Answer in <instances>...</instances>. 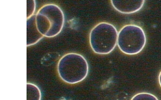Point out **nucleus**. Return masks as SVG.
<instances>
[{
  "label": "nucleus",
  "instance_id": "obj_4",
  "mask_svg": "<svg viewBox=\"0 0 161 100\" xmlns=\"http://www.w3.org/2000/svg\"><path fill=\"white\" fill-rule=\"evenodd\" d=\"M146 42L145 31L138 25H125L118 32V46L126 55H133L139 53L144 48Z\"/></svg>",
  "mask_w": 161,
  "mask_h": 100
},
{
  "label": "nucleus",
  "instance_id": "obj_9",
  "mask_svg": "<svg viewBox=\"0 0 161 100\" xmlns=\"http://www.w3.org/2000/svg\"><path fill=\"white\" fill-rule=\"evenodd\" d=\"M158 81L159 85L161 88V71L160 73H159V77H158Z\"/></svg>",
  "mask_w": 161,
  "mask_h": 100
},
{
  "label": "nucleus",
  "instance_id": "obj_7",
  "mask_svg": "<svg viewBox=\"0 0 161 100\" xmlns=\"http://www.w3.org/2000/svg\"><path fill=\"white\" fill-rule=\"evenodd\" d=\"M41 91L36 85L27 83V100H41Z\"/></svg>",
  "mask_w": 161,
  "mask_h": 100
},
{
  "label": "nucleus",
  "instance_id": "obj_1",
  "mask_svg": "<svg viewBox=\"0 0 161 100\" xmlns=\"http://www.w3.org/2000/svg\"><path fill=\"white\" fill-rule=\"evenodd\" d=\"M57 70L61 79L68 83L74 84L86 78L89 65L84 57L75 53L66 54L59 61Z\"/></svg>",
  "mask_w": 161,
  "mask_h": 100
},
{
  "label": "nucleus",
  "instance_id": "obj_8",
  "mask_svg": "<svg viewBox=\"0 0 161 100\" xmlns=\"http://www.w3.org/2000/svg\"><path fill=\"white\" fill-rule=\"evenodd\" d=\"M130 100H159L158 98L148 92H140L134 96Z\"/></svg>",
  "mask_w": 161,
  "mask_h": 100
},
{
  "label": "nucleus",
  "instance_id": "obj_5",
  "mask_svg": "<svg viewBox=\"0 0 161 100\" xmlns=\"http://www.w3.org/2000/svg\"><path fill=\"white\" fill-rule=\"evenodd\" d=\"M145 1H122L112 0V5L114 8L119 12L124 14H130L138 12L142 9Z\"/></svg>",
  "mask_w": 161,
  "mask_h": 100
},
{
  "label": "nucleus",
  "instance_id": "obj_2",
  "mask_svg": "<svg viewBox=\"0 0 161 100\" xmlns=\"http://www.w3.org/2000/svg\"><path fill=\"white\" fill-rule=\"evenodd\" d=\"M37 29L43 36L53 38L59 34L64 22L63 11L58 6L47 4L42 7L36 15Z\"/></svg>",
  "mask_w": 161,
  "mask_h": 100
},
{
  "label": "nucleus",
  "instance_id": "obj_3",
  "mask_svg": "<svg viewBox=\"0 0 161 100\" xmlns=\"http://www.w3.org/2000/svg\"><path fill=\"white\" fill-rule=\"evenodd\" d=\"M118 32L114 25L101 22L92 29L89 37L91 48L93 52L100 55L110 53L117 44Z\"/></svg>",
  "mask_w": 161,
  "mask_h": 100
},
{
  "label": "nucleus",
  "instance_id": "obj_6",
  "mask_svg": "<svg viewBox=\"0 0 161 100\" xmlns=\"http://www.w3.org/2000/svg\"><path fill=\"white\" fill-rule=\"evenodd\" d=\"M43 37L37 29L36 15L27 18V46L36 43Z\"/></svg>",
  "mask_w": 161,
  "mask_h": 100
}]
</instances>
